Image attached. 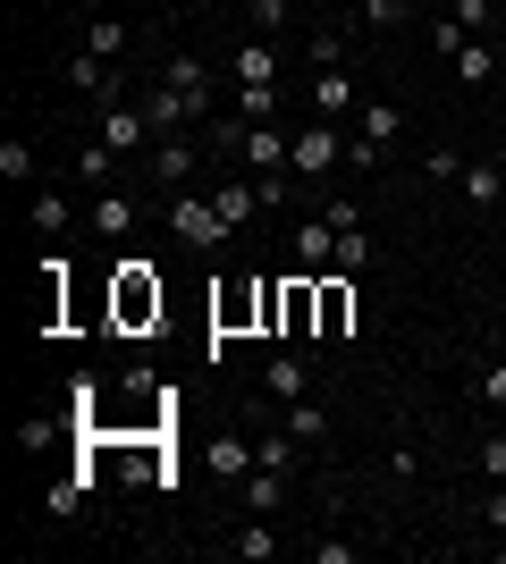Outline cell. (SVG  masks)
I'll use <instances>...</instances> for the list:
<instances>
[{"label":"cell","mask_w":506,"mask_h":564,"mask_svg":"<svg viewBox=\"0 0 506 564\" xmlns=\"http://www.w3.org/2000/svg\"><path fill=\"white\" fill-rule=\"evenodd\" d=\"M136 110L152 118V135H186V127H203V118H212V94H186V85L152 76L144 94H136Z\"/></svg>","instance_id":"6da1fadb"},{"label":"cell","mask_w":506,"mask_h":564,"mask_svg":"<svg viewBox=\"0 0 506 564\" xmlns=\"http://www.w3.org/2000/svg\"><path fill=\"white\" fill-rule=\"evenodd\" d=\"M110 312H119V329L161 321V279H152L144 261H119V279H110Z\"/></svg>","instance_id":"7a4b0ae2"},{"label":"cell","mask_w":506,"mask_h":564,"mask_svg":"<svg viewBox=\"0 0 506 564\" xmlns=\"http://www.w3.org/2000/svg\"><path fill=\"white\" fill-rule=\"evenodd\" d=\"M219 143H237V152H245L254 169H262V177L295 161V135H279V127H219Z\"/></svg>","instance_id":"3957f363"},{"label":"cell","mask_w":506,"mask_h":564,"mask_svg":"<svg viewBox=\"0 0 506 564\" xmlns=\"http://www.w3.org/2000/svg\"><path fill=\"white\" fill-rule=\"evenodd\" d=\"M94 135L110 143V152H136V143H152V118L136 110V94H127V101H101V118H94Z\"/></svg>","instance_id":"277c9868"},{"label":"cell","mask_w":506,"mask_h":564,"mask_svg":"<svg viewBox=\"0 0 506 564\" xmlns=\"http://www.w3.org/2000/svg\"><path fill=\"white\" fill-rule=\"evenodd\" d=\"M169 228H177V245H194V253H212L219 236H237L228 219H219V203H177V212H169Z\"/></svg>","instance_id":"5b68a950"},{"label":"cell","mask_w":506,"mask_h":564,"mask_svg":"<svg viewBox=\"0 0 506 564\" xmlns=\"http://www.w3.org/2000/svg\"><path fill=\"white\" fill-rule=\"evenodd\" d=\"M337 161H346V135H337L330 118H321V127H304V135H295V161H288V169L321 177V169H337Z\"/></svg>","instance_id":"8992f818"},{"label":"cell","mask_w":506,"mask_h":564,"mask_svg":"<svg viewBox=\"0 0 506 564\" xmlns=\"http://www.w3.org/2000/svg\"><path fill=\"white\" fill-rule=\"evenodd\" d=\"M346 321H355V279L330 270V279H321V321H313V329L321 337H346Z\"/></svg>","instance_id":"52a82bcc"},{"label":"cell","mask_w":506,"mask_h":564,"mask_svg":"<svg viewBox=\"0 0 506 564\" xmlns=\"http://www.w3.org/2000/svg\"><path fill=\"white\" fill-rule=\"evenodd\" d=\"M194 161H203V152H194L186 135H161V143H152V177H161V186H186Z\"/></svg>","instance_id":"ba28073f"},{"label":"cell","mask_w":506,"mask_h":564,"mask_svg":"<svg viewBox=\"0 0 506 564\" xmlns=\"http://www.w3.org/2000/svg\"><path fill=\"white\" fill-rule=\"evenodd\" d=\"M228 76H237V85H279V51H270V34H254V43L228 59Z\"/></svg>","instance_id":"9c48e42d"},{"label":"cell","mask_w":506,"mask_h":564,"mask_svg":"<svg viewBox=\"0 0 506 564\" xmlns=\"http://www.w3.org/2000/svg\"><path fill=\"white\" fill-rule=\"evenodd\" d=\"M313 110L321 118H346V110H355V76H346V68H321L313 76Z\"/></svg>","instance_id":"30bf717a"},{"label":"cell","mask_w":506,"mask_h":564,"mask_svg":"<svg viewBox=\"0 0 506 564\" xmlns=\"http://www.w3.org/2000/svg\"><path fill=\"white\" fill-rule=\"evenodd\" d=\"M295 261H304V270H337V228H330V219L295 228Z\"/></svg>","instance_id":"8fae6325"},{"label":"cell","mask_w":506,"mask_h":564,"mask_svg":"<svg viewBox=\"0 0 506 564\" xmlns=\"http://www.w3.org/2000/svg\"><path fill=\"white\" fill-rule=\"evenodd\" d=\"M85 489H94V455H85V464H76V471H68V480H51V514L68 522V514H76V506H85Z\"/></svg>","instance_id":"7c38bea8"},{"label":"cell","mask_w":506,"mask_h":564,"mask_svg":"<svg viewBox=\"0 0 506 564\" xmlns=\"http://www.w3.org/2000/svg\"><path fill=\"white\" fill-rule=\"evenodd\" d=\"M279 497H288V480H279L270 464H254V471H245V506H254V514H279Z\"/></svg>","instance_id":"4fadbf2b"},{"label":"cell","mask_w":506,"mask_h":564,"mask_svg":"<svg viewBox=\"0 0 506 564\" xmlns=\"http://www.w3.org/2000/svg\"><path fill=\"white\" fill-rule=\"evenodd\" d=\"M473 203H506V169H489V161H464V177H456Z\"/></svg>","instance_id":"5bb4252c"},{"label":"cell","mask_w":506,"mask_h":564,"mask_svg":"<svg viewBox=\"0 0 506 564\" xmlns=\"http://www.w3.org/2000/svg\"><path fill=\"white\" fill-rule=\"evenodd\" d=\"M397 127H406V110H397V101H363V135L380 143V152L397 143Z\"/></svg>","instance_id":"9a60e30c"},{"label":"cell","mask_w":506,"mask_h":564,"mask_svg":"<svg viewBox=\"0 0 506 564\" xmlns=\"http://www.w3.org/2000/svg\"><path fill=\"white\" fill-rule=\"evenodd\" d=\"M288 430L304 438V447H321V438H330V413H321V404H304V397H288Z\"/></svg>","instance_id":"2e32d148"},{"label":"cell","mask_w":506,"mask_h":564,"mask_svg":"<svg viewBox=\"0 0 506 564\" xmlns=\"http://www.w3.org/2000/svg\"><path fill=\"white\" fill-rule=\"evenodd\" d=\"M110 161H119V152H110V143H76V177H85V186H110Z\"/></svg>","instance_id":"e0dca14e"},{"label":"cell","mask_w":506,"mask_h":564,"mask_svg":"<svg viewBox=\"0 0 506 564\" xmlns=\"http://www.w3.org/2000/svg\"><path fill=\"white\" fill-rule=\"evenodd\" d=\"M254 212H262V186H219V219L228 228H245Z\"/></svg>","instance_id":"ac0fdd59"},{"label":"cell","mask_w":506,"mask_h":564,"mask_svg":"<svg viewBox=\"0 0 506 564\" xmlns=\"http://www.w3.org/2000/svg\"><path fill=\"white\" fill-rule=\"evenodd\" d=\"M228 547H237V556H254V564H262V556H279V531H270V522L254 514V522H245V531H237V540H228Z\"/></svg>","instance_id":"d6986e66"},{"label":"cell","mask_w":506,"mask_h":564,"mask_svg":"<svg viewBox=\"0 0 506 564\" xmlns=\"http://www.w3.org/2000/svg\"><path fill=\"white\" fill-rule=\"evenodd\" d=\"M85 51H94V59H119V51H127V25L119 18H94V25H85Z\"/></svg>","instance_id":"ffe728a7"},{"label":"cell","mask_w":506,"mask_h":564,"mask_svg":"<svg viewBox=\"0 0 506 564\" xmlns=\"http://www.w3.org/2000/svg\"><path fill=\"white\" fill-rule=\"evenodd\" d=\"M237 110H245V127H270V110H279V85H237Z\"/></svg>","instance_id":"44dd1931"},{"label":"cell","mask_w":506,"mask_h":564,"mask_svg":"<svg viewBox=\"0 0 506 564\" xmlns=\"http://www.w3.org/2000/svg\"><path fill=\"white\" fill-rule=\"evenodd\" d=\"M169 85H186V94H212V68H203V59H194V51H177V59H169Z\"/></svg>","instance_id":"7402d4cb"},{"label":"cell","mask_w":506,"mask_h":564,"mask_svg":"<svg viewBox=\"0 0 506 564\" xmlns=\"http://www.w3.org/2000/svg\"><path fill=\"white\" fill-rule=\"evenodd\" d=\"M245 312H262V286H254V295H245V286H228V295L212 304V321H219V329H237Z\"/></svg>","instance_id":"603a6c76"},{"label":"cell","mask_w":506,"mask_h":564,"mask_svg":"<svg viewBox=\"0 0 506 564\" xmlns=\"http://www.w3.org/2000/svg\"><path fill=\"white\" fill-rule=\"evenodd\" d=\"M68 219H76V203H68V194H34V228H43V236H60Z\"/></svg>","instance_id":"cb8c5ba5"},{"label":"cell","mask_w":506,"mask_h":564,"mask_svg":"<svg viewBox=\"0 0 506 564\" xmlns=\"http://www.w3.org/2000/svg\"><path fill=\"white\" fill-rule=\"evenodd\" d=\"M94 228H101V236H127V228H136V203H119V194H101V203H94Z\"/></svg>","instance_id":"d4e9b609"},{"label":"cell","mask_w":506,"mask_h":564,"mask_svg":"<svg viewBox=\"0 0 506 564\" xmlns=\"http://www.w3.org/2000/svg\"><path fill=\"white\" fill-rule=\"evenodd\" d=\"M245 18H254V34L279 43V34H288V0H245Z\"/></svg>","instance_id":"484cf974"},{"label":"cell","mask_w":506,"mask_h":564,"mask_svg":"<svg viewBox=\"0 0 506 564\" xmlns=\"http://www.w3.org/2000/svg\"><path fill=\"white\" fill-rule=\"evenodd\" d=\"M270 397H304V362H295V354L270 362Z\"/></svg>","instance_id":"4316f807"},{"label":"cell","mask_w":506,"mask_h":564,"mask_svg":"<svg viewBox=\"0 0 506 564\" xmlns=\"http://www.w3.org/2000/svg\"><path fill=\"white\" fill-rule=\"evenodd\" d=\"M363 261H372V236H363V228H346V236H337V270H346V279H355Z\"/></svg>","instance_id":"83f0119b"},{"label":"cell","mask_w":506,"mask_h":564,"mask_svg":"<svg viewBox=\"0 0 506 564\" xmlns=\"http://www.w3.org/2000/svg\"><path fill=\"white\" fill-rule=\"evenodd\" d=\"M406 18H413V0H363V25H380V34L406 25Z\"/></svg>","instance_id":"f1b7e54d"},{"label":"cell","mask_w":506,"mask_h":564,"mask_svg":"<svg viewBox=\"0 0 506 564\" xmlns=\"http://www.w3.org/2000/svg\"><path fill=\"white\" fill-rule=\"evenodd\" d=\"M456 76H464V85H489V43H464L456 51Z\"/></svg>","instance_id":"f546056e"},{"label":"cell","mask_w":506,"mask_h":564,"mask_svg":"<svg viewBox=\"0 0 506 564\" xmlns=\"http://www.w3.org/2000/svg\"><path fill=\"white\" fill-rule=\"evenodd\" d=\"M212 464L219 471H254V447H245V438H212Z\"/></svg>","instance_id":"4dcf8cb0"},{"label":"cell","mask_w":506,"mask_h":564,"mask_svg":"<svg viewBox=\"0 0 506 564\" xmlns=\"http://www.w3.org/2000/svg\"><path fill=\"white\" fill-rule=\"evenodd\" d=\"M0 177H34V143H0Z\"/></svg>","instance_id":"1f68e13d"},{"label":"cell","mask_w":506,"mask_h":564,"mask_svg":"<svg viewBox=\"0 0 506 564\" xmlns=\"http://www.w3.org/2000/svg\"><path fill=\"white\" fill-rule=\"evenodd\" d=\"M431 43H439V51H448V59H456V51H464V43H482V34H464V25H456V18H439V25H431Z\"/></svg>","instance_id":"d6a6232c"},{"label":"cell","mask_w":506,"mask_h":564,"mask_svg":"<svg viewBox=\"0 0 506 564\" xmlns=\"http://www.w3.org/2000/svg\"><path fill=\"white\" fill-rule=\"evenodd\" d=\"M448 18H456L464 34H489V0H456V9H448Z\"/></svg>","instance_id":"836d02e7"},{"label":"cell","mask_w":506,"mask_h":564,"mask_svg":"<svg viewBox=\"0 0 506 564\" xmlns=\"http://www.w3.org/2000/svg\"><path fill=\"white\" fill-rule=\"evenodd\" d=\"M313 59H321V68H337V59H346V34H337V25H321V34H313Z\"/></svg>","instance_id":"e575fe53"},{"label":"cell","mask_w":506,"mask_h":564,"mask_svg":"<svg viewBox=\"0 0 506 564\" xmlns=\"http://www.w3.org/2000/svg\"><path fill=\"white\" fill-rule=\"evenodd\" d=\"M482 404H506V362H482Z\"/></svg>","instance_id":"d590c367"},{"label":"cell","mask_w":506,"mask_h":564,"mask_svg":"<svg viewBox=\"0 0 506 564\" xmlns=\"http://www.w3.org/2000/svg\"><path fill=\"white\" fill-rule=\"evenodd\" d=\"M482 522H489V531H498V540H506V489H489V506H482Z\"/></svg>","instance_id":"8d00e7d4"},{"label":"cell","mask_w":506,"mask_h":564,"mask_svg":"<svg viewBox=\"0 0 506 564\" xmlns=\"http://www.w3.org/2000/svg\"><path fill=\"white\" fill-rule=\"evenodd\" d=\"M482 471H489V480H506V438H489V447H482Z\"/></svg>","instance_id":"74e56055"},{"label":"cell","mask_w":506,"mask_h":564,"mask_svg":"<svg viewBox=\"0 0 506 564\" xmlns=\"http://www.w3.org/2000/svg\"><path fill=\"white\" fill-rule=\"evenodd\" d=\"M498 169H506V143H498Z\"/></svg>","instance_id":"f35d334b"}]
</instances>
